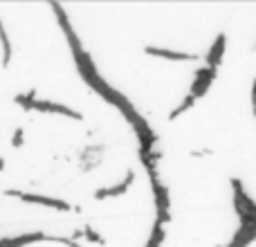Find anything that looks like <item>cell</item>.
Returning a JSON list of instances; mask_svg holds the SVG:
<instances>
[{
  "mask_svg": "<svg viewBox=\"0 0 256 247\" xmlns=\"http://www.w3.org/2000/svg\"><path fill=\"white\" fill-rule=\"evenodd\" d=\"M0 45H2V68H9L14 50H12V43H9L7 30H4V25H2V18H0Z\"/></svg>",
  "mask_w": 256,
  "mask_h": 247,
  "instance_id": "cell-10",
  "label": "cell"
},
{
  "mask_svg": "<svg viewBox=\"0 0 256 247\" xmlns=\"http://www.w3.org/2000/svg\"><path fill=\"white\" fill-rule=\"evenodd\" d=\"M216 74H218V70H212V68H200L198 72H196V79H194V84H191V90H189V94L198 102L200 97H204L207 94V90L212 88V84H214V79H216Z\"/></svg>",
  "mask_w": 256,
  "mask_h": 247,
  "instance_id": "cell-5",
  "label": "cell"
},
{
  "mask_svg": "<svg viewBox=\"0 0 256 247\" xmlns=\"http://www.w3.org/2000/svg\"><path fill=\"white\" fill-rule=\"evenodd\" d=\"M252 110H254V117H256V79L252 81Z\"/></svg>",
  "mask_w": 256,
  "mask_h": 247,
  "instance_id": "cell-16",
  "label": "cell"
},
{
  "mask_svg": "<svg viewBox=\"0 0 256 247\" xmlns=\"http://www.w3.org/2000/svg\"><path fill=\"white\" fill-rule=\"evenodd\" d=\"M194 104H196V99L191 97V94H186V97H184V102H182L178 108H173V110H171V115H168V120H171V122H173V120H178V117H180V115H184V112L189 110V108H194Z\"/></svg>",
  "mask_w": 256,
  "mask_h": 247,
  "instance_id": "cell-12",
  "label": "cell"
},
{
  "mask_svg": "<svg viewBox=\"0 0 256 247\" xmlns=\"http://www.w3.org/2000/svg\"><path fill=\"white\" fill-rule=\"evenodd\" d=\"M34 94H36L34 90H32V92H27V94H16V97H14V102H16L18 106H22L25 110H32V106H34V102H36Z\"/></svg>",
  "mask_w": 256,
  "mask_h": 247,
  "instance_id": "cell-13",
  "label": "cell"
},
{
  "mask_svg": "<svg viewBox=\"0 0 256 247\" xmlns=\"http://www.w3.org/2000/svg\"><path fill=\"white\" fill-rule=\"evenodd\" d=\"M144 52L148 54V56L164 58V61H198V56H196V54L178 52V50H168V48H155V45H146Z\"/></svg>",
  "mask_w": 256,
  "mask_h": 247,
  "instance_id": "cell-6",
  "label": "cell"
},
{
  "mask_svg": "<svg viewBox=\"0 0 256 247\" xmlns=\"http://www.w3.org/2000/svg\"><path fill=\"white\" fill-rule=\"evenodd\" d=\"M230 182H232V189H234V198L238 200L240 204H243L245 214H248V216H254V218H256V202H254L252 198H250L248 191H245L243 182H240L238 178H230Z\"/></svg>",
  "mask_w": 256,
  "mask_h": 247,
  "instance_id": "cell-9",
  "label": "cell"
},
{
  "mask_svg": "<svg viewBox=\"0 0 256 247\" xmlns=\"http://www.w3.org/2000/svg\"><path fill=\"white\" fill-rule=\"evenodd\" d=\"M132 180H135V173L128 171L126 178L115 186H104V189H97L94 191V200H106V198H117V196H124L128 189H130Z\"/></svg>",
  "mask_w": 256,
  "mask_h": 247,
  "instance_id": "cell-7",
  "label": "cell"
},
{
  "mask_svg": "<svg viewBox=\"0 0 256 247\" xmlns=\"http://www.w3.org/2000/svg\"><path fill=\"white\" fill-rule=\"evenodd\" d=\"M225 48H227V34H218L216 40L212 43V50L207 52V68L212 70H218V66L222 63V54H225Z\"/></svg>",
  "mask_w": 256,
  "mask_h": 247,
  "instance_id": "cell-8",
  "label": "cell"
},
{
  "mask_svg": "<svg viewBox=\"0 0 256 247\" xmlns=\"http://www.w3.org/2000/svg\"><path fill=\"white\" fill-rule=\"evenodd\" d=\"M32 110L45 112V115H63V117H68V120H76V122L84 120V115H81L79 110H72V108L63 106V104H54V102H50V99H36Z\"/></svg>",
  "mask_w": 256,
  "mask_h": 247,
  "instance_id": "cell-4",
  "label": "cell"
},
{
  "mask_svg": "<svg viewBox=\"0 0 256 247\" xmlns=\"http://www.w3.org/2000/svg\"><path fill=\"white\" fill-rule=\"evenodd\" d=\"M4 196H12V198H20L22 202L30 204H40V207H50V209H58V212H72V204H68L66 200L58 198H50V196H36V194H22L16 189H7Z\"/></svg>",
  "mask_w": 256,
  "mask_h": 247,
  "instance_id": "cell-2",
  "label": "cell"
},
{
  "mask_svg": "<svg viewBox=\"0 0 256 247\" xmlns=\"http://www.w3.org/2000/svg\"><path fill=\"white\" fill-rule=\"evenodd\" d=\"M2 166H4V160H2V158H0V171H2Z\"/></svg>",
  "mask_w": 256,
  "mask_h": 247,
  "instance_id": "cell-17",
  "label": "cell"
},
{
  "mask_svg": "<svg viewBox=\"0 0 256 247\" xmlns=\"http://www.w3.org/2000/svg\"><path fill=\"white\" fill-rule=\"evenodd\" d=\"M84 236H86V238L90 240V243H99V245H104V243H106V240H104L102 236H99L97 232H94V230H92V227H90V225H86V227H84Z\"/></svg>",
  "mask_w": 256,
  "mask_h": 247,
  "instance_id": "cell-14",
  "label": "cell"
},
{
  "mask_svg": "<svg viewBox=\"0 0 256 247\" xmlns=\"http://www.w3.org/2000/svg\"><path fill=\"white\" fill-rule=\"evenodd\" d=\"M12 144H14V146H20V144H22V128H16V130H14Z\"/></svg>",
  "mask_w": 256,
  "mask_h": 247,
  "instance_id": "cell-15",
  "label": "cell"
},
{
  "mask_svg": "<svg viewBox=\"0 0 256 247\" xmlns=\"http://www.w3.org/2000/svg\"><path fill=\"white\" fill-rule=\"evenodd\" d=\"M254 240H256V218L245 216V218H240L238 230H236V234L232 236V240L225 247H248Z\"/></svg>",
  "mask_w": 256,
  "mask_h": 247,
  "instance_id": "cell-3",
  "label": "cell"
},
{
  "mask_svg": "<svg viewBox=\"0 0 256 247\" xmlns=\"http://www.w3.org/2000/svg\"><path fill=\"white\" fill-rule=\"evenodd\" d=\"M162 243H164V225L155 220L153 230H150V236H148V240H146L144 247H162Z\"/></svg>",
  "mask_w": 256,
  "mask_h": 247,
  "instance_id": "cell-11",
  "label": "cell"
},
{
  "mask_svg": "<svg viewBox=\"0 0 256 247\" xmlns=\"http://www.w3.org/2000/svg\"><path fill=\"white\" fill-rule=\"evenodd\" d=\"M150 189H153V198H155V214L158 222H168L171 220V200H168V189L162 184L160 176H153L150 178Z\"/></svg>",
  "mask_w": 256,
  "mask_h": 247,
  "instance_id": "cell-1",
  "label": "cell"
}]
</instances>
